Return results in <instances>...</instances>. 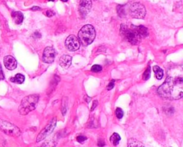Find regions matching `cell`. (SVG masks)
Listing matches in <instances>:
<instances>
[{
  "instance_id": "52a82bcc",
  "label": "cell",
  "mask_w": 183,
  "mask_h": 147,
  "mask_svg": "<svg viewBox=\"0 0 183 147\" xmlns=\"http://www.w3.org/2000/svg\"><path fill=\"white\" fill-rule=\"evenodd\" d=\"M56 124H57V118L56 117H54L50 121V122L48 123L47 126L45 127L44 129H42V131L39 134L37 138V142H40L42 140L45 139L47 136H48L54 131Z\"/></svg>"
},
{
  "instance_id": "ffe728a7",
  "label": "cell",
  "mask_w": 183,
  "mask_h": 147,
  "mask_svg": "<svg viewBox=\"0 0 183 147\" xmlns=\"http://www.w3.org/2000/svg\"><path fill=\"white\" fill-rule=\"evenodd\" d=\"M115 114H116L117 118L118 119H121L124 116L123 111H122L120 108H117L116 109V111H115Z\"/></svg>"
},
{
  "instance_id": "3957f363",
  "label": "cell",
  "mask_w": 183,
  "mask_h": 147,
  "mask_svg": "<svg viewBox=\"0 0 183 147\" xmlns=\"http://www.w3.org/2000/svg\"><path fill=\"white\" fill-rule=\"evenodd\" d=\"M39 95H30L23 98L19 107V112L21 115L25 116L35 109L37 104L39 101Z\"/></svg>"
},
{
  "instance_id": "5bb4252c",
  "label": "cell",
  "mask_w": 183,
  "mask_h": 147,
  "mask_svg": "<svg viewBox=\"0 0 183 147\" xmlns=\"http://www.w3.org/2000/svg\"><path fill=\"white\" fill-rule=\"evenodd\" d=\"M12 17L15 23L17 25H20L24 20V16L21 12H13L12 13Z\"/></svg>"
},
{
  "instance_id": "4fadbf2b",
  "label": "cell",
  "mask_w": 183,
  "mask_h": 147,
  "mask_svg": "<svg viewBox=\"0 0 183 147\" xmlns=\"http://www.w3.org/2000/svg\"><path fill=\"white\" fill-rule=\"evenodd\" d=\"M132 27L134 28V30L136 31L137 33L138 34L139 36L141 38H146V37H147L149 35L148 29L145 27V26H142V25H140V26H134V25H132Z\"/></svg>"
},
{
  "instance_id": "8992f818",
  "label": "cell",
  "mask_w": 183,
  "mask_h": 147,
  "mask_svg": "<svg viewBox=\"0 0 183 147\" xmlns=\"http://www.w3.org/2000/svg\"><path fill=\"white\" fill-rule=\"evenodd\" d=\"M129 12L132 17L135 19H143L146 15V10L142 4L135 2L130 5L129 8Z\"/></svg>"
},
{
  "instance_id": "6da1fadb",
  "label": "cell",
  "mask_w": 183,
  "mask_h": 147,
  "mask_svg": "<svg viewBox=\"0 0 183 147\" xmlns=\"http://www.w3.org/2000/svg\"><path fill=\"white\" fill-rule=\"evenodd\" d=\"M157 93L164 99H180L183 95V78L182 75L168 76L163 84L158 88Z\"/></svg>"
},
{
  "instance_id": "277c9868",
  "label": "cell",
  "mask_w": 183,
  "mask_h": 147,
  "mask_svg": "<svg viewBox=\"0 0 183 147\" xmlns=\"http://www.w3.org/2000/svg\"><path fill=\"white\" fill-rule=\"evenodd\" d=\"M120 33L122 37L132 45H137L141 40V38L132 27V29H130L126 25H122L120 28Z\"/></svg>"
},
{
  "instance_id": "ba28073f",
  "label": "cell",
  "mask_w": 183,
  "mask_h": 147,
  "mask_svg": "<svg viewBox=\"0 0 183 147\" xmlns=\"http://www.w3.org/2000/svg\"><path fill=\"white\" fill-rule=\"evenodd\" d=\"M65 46L69 51H76L80 47V43L77 37L74 35H69L66 39Z\"/></svg>"
},
{
  "instance_id": "603a6c76",
  "label": "cell",
  "mask_w": 183,
  "mask_h": 147,
  "mask_svg": "<svg viewBox=\"0 0 183 147\" xmlns=\"http://www.w3.org/2000/svg\"><path fill=\"white\" fill-rule=\"evenodd\" d=\"M87 140V137L84 136H79L77 137V141L79 143H83Z\"/></svg>"
},
{
  "instance_id": "cb8c5ba5",
  "label": "cell",
  "mask_w": 183,
  "mask_h": 147,
  "mask_svg": "<svg viewBox=\"0 0 183 147\" xmlns=\"http://www.w3.org/2000/svg\"><path fill=\"white\" fill-rule=\"evenodd\" d=\"M114 80H112L111 82H109V85H107V89L108 90H112L113 88H114Z\"/></svg>"
},
{
  "instance_id": "30bf717a",
  "label": "cell",
  "mask_w": 183,
  "mask_h": 147,
  "mask_svg": "<svg viewBox=\"0 0 183 147\" xmlns=\"http://www.w3.org/2000/svg\"><path fill=\"white\" fill-rule=\"evenodd\" d=\"M92 6V0H80L79 12L82 17H85L90 12Z\"/></svg>"
},
{
  "instance_id": "f1b7e54d",
  "label": "cell",
  "mask_w": 183,
  "mask_h": 147,
  "mask_svg": "<svg viewBox=\"0 0 183 147\" xmlns=\"http://www.w3.org/2000/svg\"><path fill=\"white\" fill-rule=\"evenodd\" d=\"M61 1H62V2H67L68 0H61Z\"/></svg>"
},
{
  "instance_id": "7402d4cb",
  "label": "cell",
  "mask_w": 183,
  "mask_h": 147,
  "mask_svg": "<svg viewBox=\"0 0 183 147\" xmlns=\"http://www.w3.org/2000/svg\"><path fill=\"white\" fill-rule=\"evenodd\" d=\"M55 143H54L52 141H49L48 142L45 143V144L42 146V147H55Z\"/></svg>"
},
{
  "instance_id": "9c48e42d",
  "label": "cell",
  "mask_w": 183,
  "mask_h": 147,
  "mask_svg": "<svg viewBox=\"0 0 183 147\" xmlns=\"http://www.w3.org/2000/svg\"><path fill=\"white\" fill-rule=\"evenodd\" d=\"M55 56L56 52L55 49L52 47H47L43 52L42 60L46 63H52L55 60Z\"/></svg>"
},
{
  "instance_id": "9a60e30c",
  "label": "cell",
  "mask_w": 183,
  "mask_h": 147,
  "mask_svg": "<svg viewBox=\"0 0 183 147\" xmlns=\"http://www.w3.org/2000/svg\"><path fill=\"white\" fill-rule=\"evenodd\" d=\"M25 80V76L20 73H18L17 75H15L14 77H12L10 80L12 82H15V83H17V84H22L24 82Z\"/></svg>"
},
{
  "instance_id": "2e32d148",
  "label": "cell",
  "mask_w": 183,
  "mask_h": 147,
  "mask_svg": "<svg viewBox=\"0 0 183 147\" xmlns=\"http://www.w3.org/2000/svg\"><path fill=\"white\" fill-rule=\"evenodd\" d=\"M153 70L155 74L156 78L158 79V80H161V79L162 78V77H163L164 75L162 69L160 68L159 66H157V65H155V66H154L153 67Z\"/></svg>"
},
{
  "instance_id": "d4e9b609",
  "label": "cell",
  "mask_w": 183,
  "mask_h": 147,
  "mask_svg": "<svg viewBox=\"0 0 183 147\" xmlns=\"http://www.w3.org/2000/svg\"><path fill=\"white\" fill-rule=\"evenodd\" d=\"M4 72H3L2 65L0 64V80H4Z\"/></svg>"
},
{
  "instance_id": "ac0fdd59",
  "label": "cell",
  "mask_w": 183,
  "mask_h": 147,
  "mask_svg": "<svg viewBox=\"0 0 183 147\" xmlns=\"http://www.w3.org/2000/svg\"><path fill=\"white\" fill-rule=\"evenodd\" d=\"M120 139H121L120 136L118 134H117V133L113 134L111 136V137H110V141H111L112 144L114 145V146H117V145L118 144Z\"/></svg>"
},
{
  "instance_id": "4316f807",
  "label": "cell",
  "mask_w": 183,
  "mask_h": 147,
  "mask_svg": "<svg viewBox=\"0 0 183 147\" xmlns=\"http://www.w3.org/2000/svg\"><path fill=\"white\" fill-rule=\"evenodd\" d=\"M97 105H98V101H97V100H94V102H93V105H92V107L91 108V111H92L97 106Z\"/></svg>"
},
{
  "instance_id": "83f0119b",
  "label": "cell",
  "mask_w": 183,
  "mask_h": 147,
  "mask_svg": "<svg viewBox=\"0 0 183 147\" xmlns=\"http://www.w3.org/2000/svg\"><path fill=\"white\" fill-rule=\"evenodd\" d=\"M32 10L36 11V10H41V9H40V7H33L32 8Z\"/></svg>"
},
{
  "instance_id": "44dd1931",
  "label": "cell",
  "mask_w": 183,
  "mask_h": 147,
  "mask_svg": "<svg viewBox=\"0 0 183 147\" xmlns=\"http://www.w3.org/2000/svg\"><path fill=\"white\" fill-rule=\"evenodd\" d=\"M102 69V66H100V65H94L92 67L91 70L94 72H99L101 71Z\"/></svg>"
},
{
  "instance_id": "8fae6325",
  "label": "cell",
  "mask_w": 183,
  "mask_h": 147,
  "mask_svg": "<svg viewBox=\"0 0 183 147\" xmlns=\"http://www.w3.org/2000/svg\"><path fill=\"white\" fill-rule=\"evenodd\" d=\"M4 64L6 68L9 70H15L17 66V62L16 59L11 55L5 56L4 58Z\"/></svg>"
},
{
  "instance_id": "484cf974",
  "label": "cell",
  "mask_w": 183,
  "mask_h": 147,
  "mask_svg": "<svg viewBox=\"0 0 183 147\" xmlns=\"http://www.w3.org/2000/svg\"><path fill=\"white\" fill-rule=\"evenodd\" d=\"M46 15H47V17H52L53 15H55V13H54V12L51 11V10H48L47 12H46Z\"/></svg>"
},
{
  "instance_id": "5b68a950",
  "label": "cell",
  "mask_w": 183,
  "mask_h": 147,
  "mask_svg": "<svg viewBox=\"0 0 183 147\" xmlns=\"http://www.w3.org/2000/svg\"><path fill=\"white\" fill-rule=\"evenodd\" d=\"M0 131L5 134L15 137H17L21 135V131L17 126L2 119H0Z\"/></svg>"
},
{
  "instance_id": "e0dca14e",
  "label": "cell",
  "mask_w": 183,
  "mask_h": 147,
  "mask_svg": "<svg viewBox=\"0 0 183 147\" xmlns=\"http://www.w3.org/2000/svg\"><path fill=\"white\" fill-rule=\"evenodd\" d=\"M128 147H145L143 144L134 139H130L128 141Z\"/></svg>"
},
{
  "instance_id": "7a4b0ae2",
  "label": "cell",
  "mask_w": 183,
  "mask_h": 147,
  "mask_svg": "<svg viewBox=\"0 0 183 147\" xmlns=\"http://www.w3.org/2000/svg\"><path fill=\"white\" fill-rule=\"evenodd\" d=\"M96 36V32L94 27L91 25H86L83 26L78 33V39L79 43L84 46L90 45Z\"/></svg>"
},
{
  "instance_id": "7c38bea8",
  "label": "cell",
  "mask_w": 183,
  "mask_h": 147,
  "mask_svg": "<svg viewBox=\"0 0 183 147\" xmlns=\"http://www.w3.org/2000/svg\"><path fill=\"white\" fill-rule=\"evenodd\" d=\"M59 62H60L61 67L64 68V69H67L72 63V57L68 55H62V57H60Z\"/></svg>"
},
{
  "instance_id": "f546056e",
  "label": "cell",
  "mask_w": 183,
  "mask_h": 147,
  "mask_svg": "<svg viewBox=\"0 0 183 147\" xmlns=\"http://www.w3.org/2000/svg\"><path fill=\"white\" fill-rule=\"evenodd\" d=\"M49 1H55V0H49Z\"/></svg>"
},
{
  "instance_id": "d6986e66",
  "label": "cell",
  "mask_w": 183,
  "mask_h": 147,
  "mask_svg": "<svg viewBox=\"0 0 183 147\" xmlns=\"http://www.w3.org/2000/svg\"><path fill=\"white\" fill-rule=\"evenodd\" d=\"M150 77V66L149 65L146 70L143 73V79L145 80H148Z\"/></svg>"
}]
</instances>
